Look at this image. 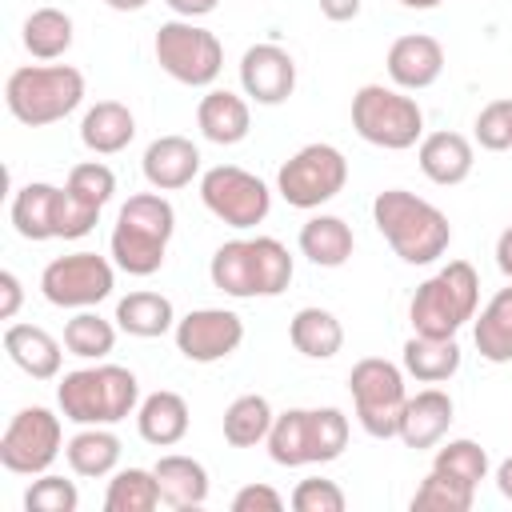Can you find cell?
Listing matches in <instances>:
<instances>
[{"label":"cell","mask_w":512,"mask_h":512,"mask_svg":"<svg viewBox=\"0 0 512 512\" xmlns=\"http://www.w3.org/2000/svg\"><path fill=\"white\" fill-rule=\"evenodd\" d=\"M24 48L36 60H60L72 48V16L60 8H36L24 20Z\"/></svg>","instance_id":"35"},{"label":"cell","mask_w":512,"mask_h":512,"mask_svg":"<svg viewBox=\"0 0 512 512\" xmlns=\"http://www.w3.org/2000/svg\"><path fill=\"white\" fill-rule=\"evenodd\" d=\"M404 8H412V12H432V8H440L444 0H400Z\"/></svg>","instance_id":"50"},{"label":"cell","mask_w":512,"mask_h":512,"mask_svg":"<svg viewBox=\"0 0 512 512\" xmlns=\"http://www.w3.org/2000/svg\"><path fill=\"white\" fill-rule=\"evenodd\" d=\"M348 392L356 404V420L368 436L388 440L400 432V412H404V372L384 360V356H364L348 372Z\"/></svg>","instance_id":"9"},{"label":"cell","mask_w":512,"mask_h":512,"mask_svg":"<svg viewBox=\"0 0 512 512\" xmlns=\"http://www.w3.org/2000/svg\"><path fill=\"white\" fill-rule=\"evenodd\" d=\"M496 268L512 280V224L500 232V240H496Z\"/></svg>","instance_id":"47"},{"label":"cell","mask_w":512,"mask_h":512,"mask_svg":"<svg viewBox=\"0 0 512 512\" xmlns=\"http://www.w3.org/2000/svg\"><path fill=\"white\" fill-rule=\"evenodd\" d=\"M64 188H68L72 200H80L84 208L100 212V208L112 200V192H116V176H112L108 164H100V160H84V164H76V168L68 172Z\"/></svg>","instance_id":"38"},{"label":"cell","mask_w":512,"mask_h":512,"mask_svg":"<svg viewBox=\"0 0 512 512\" xmlns=\"http://www.w3.org/2000/svg\"><path fill=\"white\" fill-rule=\"evenodd\" d=\"M480 304V276L468 260H448L436 276H428L412 304L408 320L420 336H456L468 320H476Z\"/></svg>","instance_id":"7"},{"label":"cell","mask_w":512,"mask_h":512,"mask_svg":"<svg viewBox=\"0 0 512 512\" xmlns=\"http://www.w3.org/2000/svg\"><path fill=\"white\" fill-rule=\"evenodd\" d=\"M156 484H160V500L176 512H188V508H200L208 500V468L192 456H160L156 460Z\"/></svg>","instance_id":"24"},{"label":"cell","mask_w":512,"mask_h":512,"mask_svg":"<svg viewBox=\"0 0 512 512\" xmlns=\"http://www.w3.org/2000/svg\"><path fill=\"white\" fill-rule=\"evenodd\" d=\"M64 448L60 416L48 408H20L0 436V464L16 476H44Z\"/></svg>","instance_id":"12"},{"label":"cell","mask_w":512,"mask_h":512,"mask_svg":"<svg viewBox=\"0 0 512 512\" xmlns=\"http://www.w3.org/2000/svg\"><path fill=\"white\" fill-rule=\"evenodd\" d=\"M64 188L32 180L12 196V224L24 240H56V216H60Z\"/></svg>","instance_id":"26"},{"label":"cell","mask_w":512,"mask_h":512,"mask_svg":"<svg viewBox=\"0 0 512 512\" xmlns=\"http://www.w3.org/2000/svg\"><path fill=\"white\" fill-rule=\"evenodd\" d=\"M20 304H24V288H20V276L4 268V272H0V320H16Z\"/></svg>","instance_id":"44"},{"label":"cell","mask_w":512,"mask_h":512,"mask_svg":"<svg viewBox=\"0 0 512 512\" xmlns=\"http://www.w3.org/2000/svg\"><path fill=\"white\" fill-rule=\"evenodd\" d=\"M288 340L308 360H332L344 348V328L328 308H300L288 324Z\"/></svg>","instance_id":"30"},{"label":"cell","mask_w":512,"mask_h":512,"mask_svg":"<svg viewBox=\"0 0 512 512\" xmlns=\"http://www.w3.org/2000/svg\"><path fill=\"white\" fill-rule=\"evenodd\" d=\"M244 344V320L228 308H196L176 320V348L192 364H216Z\"/></svg>","instance_id":"15"},{"label":"cell","mask_w":512,"mask_h":512,"mask_svg":"<svg viewBox=\"0 0 512 512\" xmlns=\"http://www.w3.org/2000/svg\"><path fill=\"white\" fill-rule=\"evenodd\" d=\"M196 124H200L204 140H212V144H240L252 128V112H248L244 96H236L228 88H212L196 108Z\"/></svg>","instance_id":"25"},{"label":"cell","mask_w":512,"mask_h":512,"mask_svg":"<svg viewBox=\"0 0 512 512\" xmlns=\"http://www.w3.org/2000/svg\"><path fill=\"white\" fill-rule=\"evenodd\" d=\"M208 276L224 296H236V300L280 296L292 284V256L276 236L228 240L212 252Z\"/></svg>","instance_id":"2"},{"label":"cell","mask_w":512,"mask_h":512,"mask_svg":"<svg viewBox=\"0 0 512 512\" xmlns=\"http://www.w3.org/2000/svg\"><path fill=\"white\" fill-rule=\"evenodd\" d=\"M452 412H456V408H452V396H448V392L424 388V392H416V396L404 400L400 432H396V436H400L408 448H432V444L444 440L448 424L456 420Z\"/></svg>","instance_id":"19"},{"label":"cell","mask_w":512,"mask_h":512,"mask_svg":"<svg viewBox=\"0 0 512 512\" xmlns=\"http://www.w3.org/2000/svg\"><path fill=\"white\" fill-rule=\"evenodd\" d=\"M496 488H500V496H504V500H512V456L496 468Z\"/></svg>","instance_id":"48"},{"label":"cell","mask_w":512,"mask_h":512,"mask_svg":"<svg viewBox=\"0 0 512 512\" xmlns=\"http://www.w3.org/2000/svg\"><path fill=\"white\" fill-rule=\"evenodd\" d=\"M64 456H68V468L76 476H108L116 464H120V436L108 432V424H84L68 444H64Z\"/></svg>","instance_id":"28"},{"label":"cell","mask_w":512,"mask_h":512,"mask_svg":"<svg viewBox=\"0 0 512 512\" xmlns=\"http://www.w3.org/2000/svg\"><path fill=\"white\" fill-rule=\"evenodd\" d=\"M320 12L332 24H344V20H356L360 16V0H320Z\"/></svg>","instance_id":"45"},{"label":"cell","mask_w":512,"mask_h":512,"mask_svg":"<svg viewBox=\"0 0 512 512\" xmlns=\"http://www.w3.org/2000/svg\"><path fill=\"white\" fill-rule=\"evenodd\" d=\"M112 12H140V8H148V0H104Z\"/></svg>","instance_id":"49"},{"label":"cell","mask_w":512,"mask_h":512,"mask_svg":"<svg viewBox=\"0 0 512 512\" xmlns=\"http://www.w3.org/2000/svg\"><path fill=\"white\" fill-rule=\"evenodd\" d=\"M472 340H476V352L488 364H508L512 360V284L500 288L484 304V312L472 328Z\"/></svg>","instance_id":"32"},{"label":"cell","mask_w":512,"mask_h":512,"mask_svg":"<svg viewBox=\"0 0 512 512\" xmlns=\"http://www.w3.org/2000/svg\"><path fill=\"white\" fill-rule=\"evenodd\" d=\"M352 128L360 140L404 152L416 140H424V112L404 88H384V84H364L352 96Z\"/></svg>","instance_id":"8"},{"label":"cell","mask_w":512,"mask_h":512,"mask_svg":"<svg viewBox=\"0 0 512 512\" xmlns=\"http://www.w3.org/2000/svg\"><path fill=\"white\" fill-rule=\"evenodd\" d=\"M476 144L488 152L512 148V100H492L476 116Z\"/></svg>","instance_id":"41"},{"label":"cell","mask_w":512,"mask_h":512,"mask_svg":"<svg viewBox=\"0 0 512 512\" xmlns=\"http://www.w3.org/2000/svg\"><path fill=\"white\" fill-rule=\"evenodd\" d=\"M200 200L228 228H256L272 208L268 184L260 176H252L248 168H236V164L208 168L200 176Z\"/></svg>","instance_id":"13"},{"label":"cell","mask_w":512,"mask_h":512,"mask_svg":"<svg viewBox=\"0 0 512 512\" xmlns=\"http://www.w3.org/2000/svg\"><path fill=\"white\" fill-rule=\"evenodd\" d=\"M352 248H356V236H352V228H348L340 216H312V220L300 228V252H304L312 264H320V268H340V264H348Z\"/></svg>","instance_id":"31"},{"label":"cell","mask_w":512,"mask_h":512,"mask_svg":"<svg viewBox=\"0 0 512 512\" xmlns=\"http://www.w3.org/2000/svg\"><path fill=\"white\" fill-rule=\"evenodd\" d=\"M372 220L404 264H432L452 244L448 216L408 188H384L372 200Z\"/></svg>","instance_id":"1"},{"label":"cell","mask_w":512,"mask_h":512,"mask_svg":"<svg viewBox=\"0 0 512 512\" xmlns=\"http://www.w3.org/2000/svg\"><path fill=\"white\" fill-rule=\"evenodd\" d=\"M116 272L104 256L96 252H72V256H56L48 260V268L40 272V292L48 304L56 308H92L104 296H112Z\"/></svg>","instance_id":"14"},{"label":"cell","mask_w":512,"mask_h":512,"mask_svg":"<svg viewBox=\"0 0 512 512\" xmlns=\"http://www.w3.org/2000/svg\"><path fill=\"white\" fill-rule=\"evenodd\" d=\"M80 100H84V76L72 64H24L4 84L8 112L28 128L64 120L68 112L80 108Z\"/></svg>","instance_id":"6"},{"label":"cell","mask_w":512,"mask_h":512,"mask_svg":"<svg viewBox=\"0 0 512 512\" xmlns=\"http://www.w3.org/2000/svg\"><path fill=\"white\" fill-rule=\"evenodd\" d=\"M136 136V116L128 112V104L120 100H100L84 112L80 120V144L96 156H116L132 144Z\"/></svg>","instance_id":"22"},{"label":"cell","mask_w":512,"mask_h":512,"mask_svg":"<svg viewBox=\"0 0 512 512\" xmlns=\"http://www.w3.org/2000/svg\"><path fill=\"white\" fill-rule=\"evenodd\" d=\"M420 172L440 184V188H452V184H464L472 176V164H476V152H472V140L460 136V132H432L420 140Z\"/></svg>","instance_id":"21"},{"label":"cell","mask_w":512,"mask_h":512,"mask_svg":"<svg viewBox=\"0 0 512 512\" xmlns=\"http://www.w3.org/2000/svg\"><path fill=\"white\" fill-rule=\"evenodd\" d=\"M472 500H476V488H472V484H464V480H456V476H448V472L432 468V472L420 480V488H416V496H412V508L468 512V508H472Z\"/></svg>","instance_id":"37"},{"label":"cell","mask_w":512,"mask_h":512,"mask_svg":"<svg viewBox=\"0 0 512 512\" xmlns=\"http://www.w3.org/2000/svg\"><path fill=\"white\" fill-rule=\"evenodd\" d=\"M344 492L336 480H324V476H308L296 484L292 492V508L296 512H344Z\"/></svg>","instance_id":"42"},{"label":"cell","mask_w":512,"mask_h":512,"mask_svg":"<svg viewBox=\"0 0 512 512\" xmlns=\"http://www.w3.org/2000/svg\"><path fill=\"white\" fill-rule=\"evenodd\" d=\"M272 420H276L272 416V404L264 396H256V392H244V396H236L224 408V440L232 448H252L260 440H268Z\"/></svg>","instance_id":"33"},{"label":"cell","mask_w":512,"mask_h":512,"mask_svg":"<svg viewBox=\"0 0 512 512\" xmlns=\"http://www.w3.org/2000/svg\"><path fill=\"white\" fill-rule=\"evenodd\" d=\"M460 368V344L456 336H412L404 344V372L420 384H444Z\"/></svg>","instance_id":"27"},{"label":"cell","mask_w":512,"mask_h":512,"mask_svg":"<svg viewBox=\"0 0 512 512\" xmlns=\"http://www.w3.org/2000/svg\"><path fill=\"white\" fill-rule=\"evenodd\" d=\"M176 232V212L160 192H136L116 216L112 260L128 276H152L164 264L168 240Z\"/></svg>","instance_id":"3"},{"label":"cell","mask_w":512,"mask_h":512,"mask_svg":"<svg viewBox=\"0 0 512 512\" xmlns=\"http://www.w3.org/2000/svg\"><path fill=\"white\" fill-rule=\"evenodd\" d=\"M76 504H80L76 484L64 480V476H52V472L32 480L28 492H24V508L28 512H76Z\"/></svg>","instance_id":"40"},{"label":"cell","mask_w":512,"mask_h":512,"mask_svg":"<svg viewBox=\"0 0 512 512\" xmlns=\"http://www.w3.org/2000/svg\"><path fill=\"white\" fill-rule=\"evenodd\" d=\"M200 172V148L188 136H156L144 148V180L156 192L188 188Z\"/></svg>","instance_id":"18"},{"label":"cell","mask_w":512,"mask_h":512,"mask_svg":"<svg viewBox=\"0 0 512 512\" xmlns=\"http://www.w3.org/2000/svg\"><path fill=\"white\" fill-rule=\"evenodd\" d=\"M188 420H192V416H188V400H184L180 392H168V388L144 396L140 408H136V428H140V436H144L148 444H156V448L180 444V440L188 436Z\"/></svg>","instance_id":"23"},{"label":"cell","mask_w":512,"mask_h":512,"mask_svg":"<svg viewBox=\"0 0 512 512\" xmlns=\"http://www.w3.org/2000/svg\"><path fill=\"white\" fill-rule=\"evenodd\" d=\"M64 348H68L72 356H80V360H104V356L116 348V328H112V320H104V316L80 308V312L64 324Z\"/></svg>","instance_id":"36"},{"label":"cell","mask_w":512,"mask_h":512,"mask_svg":"<svg viewBox=\"0 0 512 512\" xmlns=\"http://www.w3.org/2000/svg\"><path fill=\"white\" fill-rule=\"evenodd\" d=\"M348 448V416L340 408H288L272 420L268 456L280 468L328 464Z\"/></svg>","instance_id":"5"},{"label":"cell","mask_w":512,"mask_h":512,"mask_svg":"<svg viewBox=\"0 0 512 512\" xmlns=\"http://www.w3.org/2000/svg\"><path fill=\"white\" fill-rule=\"evenodd\" d=\"M56 404L72 424H120L140 404V380L120 364H96L64 372Z\"/></svg>","instance_id":"4"},{"label":"cell","mask_w":512,"mask_h":512,"mask_svg":"<svg viewBox=\"0 0 512 512\" xmlns=\"http://www.w3.org/2000/svg\"><path fill=\"white\" fill-rule=\"evenodd\" d=\"M432 468H440V472H448V476H456V480L476 488L488 476V452L476 440H448L444 448H436Z\"/></svg>","instance_id":"39"},{"label":"cell","mask_w":512,"mask_h":512,"mask_svg":"<svg viewBox=\"0 0 512 512\" xmlns=\"http://www.w3.org/2000/svg\"><path fill=\"white\" fill-rule=\"evenodd\" d=\"M388 76L396 88L404 92H420V88H432L444 72V48L436 36H424V32H408L400 40H392L388 48Z\"/></svg>","instance_id":"17"},{"label":"cell","mask_w":512,"mask_h":512,"mask_svg":"<svg viewBox=\"0 0 512 512\" xmlns=\"http://www.w3.org/2000/svg\"><path fill=\"white\" fill-rule=\"evenodd\" d=\"M160 484L152 468H120L108 480L104 492V512H152L160 508Z\"/></svg>","instance_id":"34"},{"label":"cell","mask_w":512,"mask_h":512,"mask_svg":"<svg viewBox=\"0 0 512 512\" xmlns=\"http://www.w3.org/2000/svg\"><path fill=\"white\" fill-rule=\"evenodd\" d=\"M348 184V160L332 144H304L276 172V188L292 208H320Z\"/></svg>","instance_id":"11"},{"label":"cell","mask_w":512,"mask_h":512,"mask_svg":"<svg viewBox=\"0 0 512 512\" xmlns=\"http://www.w3.org/2000/svg\"><path fill=\"white\" fill-rule=\"evenodd\" d=\"M240 84L256 104H284L296 88V60L280 44H252L240 56Z\"/></svg>","instance_id":"16"},{"label":"cell","mask_w":512,"mask_h":512,"mask_svg":"<svg viewBox=\"0 0 512 512\" xmlns=\"http://www.w3.org/2000/svg\"><path fill=\"white\" fill-rule=\"evenodd\" d=\"M116 324H120L128 336L152 340V336L176 332V312H172V300H168V296L140 288V292H128V296L116 304Z\"/></svg>","instance_id":"29"},{"label":"cell","mask_w":512,"mask_h":512,"mask_svg":"<svg viewBox=\"0 0 512 512\" xmlns=\"http://www.w3.org/2000/svg\"><path fill=\"white\" fill-rule=\"evenodd\" d=\"M280 508H284V496L272 484H244L232 496V512H280Z\"/></svg>","instance_id":"43"},{"label":"cell","mask_w":512,"mask_h":512,"mask_svg":"<svg viewBox=\"0 0 512 512\" xmlns=\"http://www.w3.org/2000/svg\"><path fill=\"white\" fill-rule=\"evenodd\" d=\"M180 20H196V16H208V12H216V4L220 0H164Z\"/></svg>","instance_id":"46"},{"label":"cell","mask_w":512,"mask_h":512,"mask_svg":"<svg viewBox=\"0 0 512 512\" xmlns=\"http://www.w3.org/2000/svg\"><path fill=\"white\" fill-rule=\"evenodd\" d=\"M4 352L8 360L28 372L32 380H56L60 376V360H64V344L36 328V324H8L4 328Z\"/></svg>","instance_id":"20"},{"label":"cell","mask_w":512,"mask_h":512,"mask_svg":"<svg viewBox=\"0 0 512 512\" xmlns=\"http://www.w3.org/2000/svg\"><path fill=\"white\" fill-rule=\"evenodd\" d=\"M152 48H156V64L188 88H208L224 68V44L216 40V32H208L192 20L160 24Z\"/></svg>","instance_id":"10"}]
</instances>
